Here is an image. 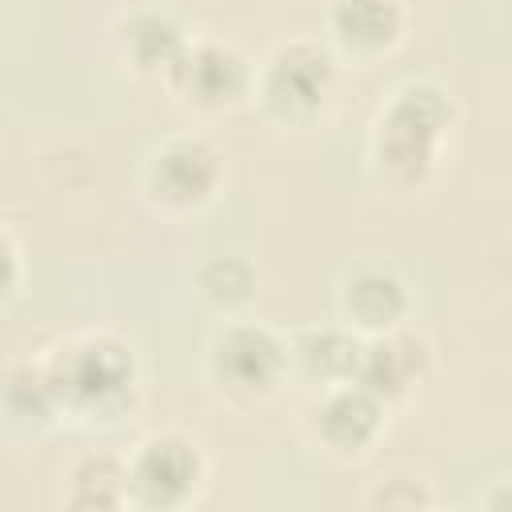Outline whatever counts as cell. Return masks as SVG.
I'll return each instance as SVG.
<instances>
[{"label": "cell", "instance_id": "obj_1", "mask_svg": "<svg viewBox=\"0 0 512 512\" xmlns=\"http://www.w3.org/2000/svg\"><path fill=\"white\" fill-rule=\"evenodd\" d=\"M48 380L56 388V404L80 416H112L128 404L136 388L132 348L112 336H84L48 364Z\"/></svg>", "mask_w": 512, "mask_h": 512}, {"label": "cell", "instance_id": "obj_2", "mask_svg": "<svg viewBox=\"0 0 512 512\" xmlns=\"http://www.w3.org/2000/svg\"><path fill=\"white\" fill-rule=\"evenodd\" d=\"M448 120H452V104L440 88L432 84L404 88L380 124V164L388 168V176L404 184L420 180L436 160V144Z\"/></svg>", "mask_w": 512, "mask_h": 512}, {"label": "cell", "instance_id": "obj_3", "mask_svg": "<svg viewBox=\"0 0 512 512\" xmlns=\"http://www.w3.org/2000/svg\"><path fill=\"white\" fill-rule=\"evenodd\" d=\"M204 460L192 440L184 436H152L140 444L136 460L128 464V492L132 504L144 508H176L192 500L200 488Z\"/></svg>", "mask_w": 512, "mask_h": 512}, {"label": "cell", "instance_id": "obj_4", "mask_svg": "<svg viewBox=\"0 0 512 512\" xmlns=\"http://www.w3.org/2000/svg\"><path fill=\"white\" fill-rule=\"evenodd\" d=\"M212 372L232 396H264L284 372V348L256 324H236L212 344Z\"/></svg>", "mask_w": 512, "mask_h": 512}, {"label": "cell", "instance_id": "obj_5", "mask_svg": "<svg viewBox=\"0 0 512 512\" xmlns=\"http://www.w3.org/2000/svg\"><path fill=\"white\" fill-rule=\"evenodd\" d=\"M168 80L176 84V92L200 108H224L236 104L248 88V64L240 52L224 48V44H188L180 52V60L168 68Z\"/></svg>", "mask_w": 512, "mask_h": 512}, {"label": "cell", "instance_id": "obj_6", "mask_svg": "<svg viewBox=\"0 0 512 512\" xmlns=\"http://www.w3.org/2000/svg\"><path fill=\"white\" fill-rule=\"evenodd\" d=\"M268 104L284 116H308L332 92V60L316 44H288L272 56L264 80Z\"/></svg>", "mask_w": 512, "mask_h": 512}, {"label": "cell", "instance_id": "obj_7", "mask_svg": "<svg viewBox=\"0 0 512 512\" xmlns=\"http://www.w3.org/2000/svg\"><path fill=\"white\" fill-rule=\"evenodd\" d=\"M220 180V156L204 140H172L152 164V188L176 208L204 204Z\"/></svg>", "mask_w": 512, "mask_h": 512}, {"label": "cell", "instance_id": "obj_8", "mask_svg": "<svg viewBox=\"0 0 512 512\" xmlns=\"http://www.w3.org/2000/svg\"><path fill=\"white\" fill-rule=\"evenodd\" d=\"M424 344L412 336H380L372 344H360V364H356V384L368 388L376 400H396L404 396L420 376H424Z\"/></svg>", "mask_w": 512, "mask_h": 512}, {"label": "cell", "instance_id": "obj_9", "mask_svg": "<svg viewBox=\"0 0 512 512\" xmlns=\"http://www.w3.org/2000/svg\"><path fill=\"white\" fill-rule=\"evenodd\" d=\"M316 432L332 452H360L376 440L380 432V416H384V400H376L368 388H360L356 380H344V388H336L320 412H316Z\"/></svg>", "mask_w": 512, "mask_h": 512}, {"label": "cell", "instance_id": "obj_10", "mask_svg": "<svg viewBox=\"0 0 512 512\" xmlns=\"http://www.w3.org/2000/svg\"><path fill=\"white\" fill-rule=\"evenodd\" d=\"M344 316L356 324V328H368V332H388L404 308H408V296H404V284L392 276V272H380V268H368V272H356L348 284H344Z\"/></svg>", "mask_w": 512, "mask_h": 512}, {"label": "cell", "instance_id": "obj_11", "mask_svg": "<svg viewBox=\"0 0 512 512\" xmlns=\"http://www.w3.org/2000/svg\"><path fill=\"white\" fill-rule=\"evenodd\" d=\"M120 44H124V56L132 60V68H140V72H168L180 60V52L188 48L184 32L160 12L132 16L120 32Z\"/></svg>", "mask_w": 512, "mask_h": 512}, {"label": "cell", "instance_id": "obj_12", "mask_svg": "<svg viewBox=\"0 0 512 512\" xmlns=\"http://www.w3.org/2000/svg\"><path fill=\"white\" fill-rule=\"evenodd\" d=\"M400 4L396 0H336L332 28L352 48H388L400 36Z\"/></svg>", "mask_w": 512, "mask_h": 512}, {"label": "cell", "instance_id": "obj_13", "mask_svg": "<svg viewBox=\"0 0 512 512\" xmlns=\"http://www.w3.org/2000/svg\"><path fill=\"white\" fill-rule=\"evenodd\" d=\"M72 508H120L132 504L128 492V468L112 456H84L72 476H68V496Z\"/></svg>", "mask_w": 512, "mask_h": 512}, {"label": "cell", "instance_id": "obj_14", "mask_svg": "<svg viewBox=\"0 0 512 512\" xmlns=\"http://www.w3.org/2000/svg\"><path fill=\"white\" fill-rule=\"evenodd\" d=\"M296 360H300V368H304L312 380L344 384V380L356 376L360 340H352L348 332H336V328H316V332H304V336H300Z\"/></svg>", "mask_w": 512, "mask_h": 512}, {"label": "cell", "instance_id": "obj_15", "mask_svg": "<svg viewBox=\"0 0 512 512\" xmlns=\"http://www.w3.org/2000/svg\"><path fill=\"white\" fill-rule=\"evenodd\" d=\"M4 396H8V416L12 420H48V416L60 412L56 388L48 380V368H16V372H8Z\"/></svg>", "mask_w": 512, "mask_h": 512}, {"label": "cell", "instance_id": "obj_16", "mask_svg": "<svg viewBox=\"0 0 512 512\" xmlns=\"http://www.w3.org/2000/svg\"><path fill=\"white\" fill-rule=\"evenodd\" d=\"M252 268L236 256H224V260H212L204 272H200V288L208 300L216 304H240L252 296Z\"/></svg>", "mask_w": 512, "mask_h": 512}, {"label": "cell", "instance_id": "obj_17", "mask_svg": "<svg viewBox=\"0 0 512 512\" xmlns=\"http://www.w3.org/2000/svg\"><path fill=\"white\" fill-rule=\"evenodd\" d=\"M16 276H20V260H16V248H12V240L0 232V296L16 284Z\"/></svg>", "mask_w": 512, "mask_h": 512}]
</instances>
